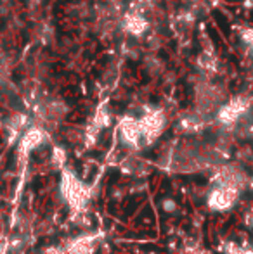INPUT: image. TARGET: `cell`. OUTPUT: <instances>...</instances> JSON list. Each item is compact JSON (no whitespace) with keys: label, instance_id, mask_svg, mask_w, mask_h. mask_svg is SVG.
Instances as JSON below:
<instances>
[{"label":"cell","instance_id":"obj_3","mask_svg":"<svg viewBox=\"0 0 253 254\" xmlns=\"http://www.w3.org/2000/svg\"><path fill=\"white\" fill-rule=\"evenodd\" d=\"M213 185H215V187L234 189V190L241 192L245 187L250 185V178H248V175L245 173L240 166L227 164V166H222L217 171L215 178H213Z\"/></svg>","mask_w":253,"mask_h":254},{"label":"cell","instance_id":"obj_9","mask_svg":"<svg viewBox=\"0 0 253 254\" xmlns=\"http://www.w3.org/2000/svg\"><path fill=\"white\" fill-rule=\"evenodd\" d=\"M125 26L128 31H132L134 35H141L142 31L148 28V24H146V21L142 19L139 14H128L125 17Z\"/></svg>","mask_w":253,"mask_h":254},{"label":"cell","instance_id":"obj_8","mask_svg":"<svg viewBox=\"0 0 253 254\" xmlns=\"http://www.w3.org/2000/svg\"><path fill=\"white\" fill-rule=\"evenodd\" d=\"M45 140V131L42 128H30L26 133L21 137L19 142V156L28 157V154L35 151L37 147H40Z\"/></svg>","mask_w":253,"mask_h":254},{"label":"cell","instance_id":"obj_16","mask_svg":"<svg viewBox=\"0 0 253 254\" xmlns=\"http://www.w3.org/2000/svg\"><path fill=\"white\" fill-rule=\"evenodd\" d=\"M144 254H156V253H144Z\"/></svg>","mask_w":253,"mask_h":254},{"label":"cell","instance_id":"obj_6","mask_svg":"<svg viewBox=\"0 0 253 254\" xmlns=\"http://www.w3.org/2000/svg\"><path fill=\"white\" fill-rule=\"evenodd\" d=\"M120 133H122V138L127 145L130 147H141L142 145V131H141V125H139V120H134V118L127 116L123 118V121L120 123Z\"/></svg>","mask_w":253,"mask_h":254},{"label":"cell","instance_id":"obj_2","mask_svg":"<svg viewBox=\"0 0 253 254\" xmlns=\"http://www.w3.org/2000/svg\"><path fill=\"white\" fill-rule=\"evenodd\" d=\"M252 102L247 97H236L227 104H224L217 113V120L222 127L234 128L248 113H250Z\"/></svg>","mask_w":253,"mask_h":254},{"label":"cell","instance_id":"obj_15","mask_svg":"<svg viewBox=\"0 0 253 254\" xmlns=\"http://www.w3.org/2000/svg\"><path fill=\"white\" fill-rule=\"evenodd\" d=\"M44 254H66V249H64V248H58V246H52V248L45 249Z\"/></svg>","mask_w":253,"mask_h":254},{"label":"cell","instance_id":"obj_11","mask_svg":"<svg viewBox=\"0 0 253 254\" xmlns=\"http://www.w3.org/2000/svg\"><path fill=\"white\" fill-rule=\"evenodd\" d=\"M224 254H253V249L248 244H238V242H226Z\"/></svg>","mask_w":253,"mask_h":254},{"label":"cell","instance_id":"obj_10","mask_svg":"<svg viewBox=\"0 0 253 254\" xmlns=\"http://www.w3.org/2000/svg\"><path fill=\"white\" fill-rule=\"evenodd\" d=\"M26 116L24 114H14L12 118L9 120V123H7V128H9V131L12 133V138L16 137L17 133H21L23 131V128L26 127Z\"/></svg>","mask_w":253,"mask_h":254},{"label":"cell","instance_id":"obj_5","mask_svg":"<svg viewBox=\"0 0 253 254\" xmlns=\"http://www.w3.org/2000/svg\"><path fill=\"white\" fill-rule=\"evenodd\" d=\"M238 195L240 192L234 189L227 187H213L206 195V206L208 209L217 211V213H224L234 207V204L238 202Z\"/></svg>","mask_w":253,"mask_h":254},{"label":"cell","instance_id":"obj_12","mask_svg":"<svg viewBox=\"0 0 253 254\" xmlns=\"http://www.w3.org/2000/svg\"><path fill=\"white\" fill-rule=\"evenodd\" d=\"M199 66L205 71H210V73H215L217 71V61L215 57L212 56V52H203L201 57H199Z\"/></svg>","mask_w":253,"mask_h":254},{"label":"cell","instance_id":"obj_14","mask_svg":"<svg viewBox=\"0 0 253 254\" xmlns=\"http://www.w3.org/2000/svg\"><path fill=\"white\" fill-rule=\"evenodd\" d=\"M52 161H54V163L58 164V166H63L64 161H66L63 149H59V147H56V149H54V152H52Z\"/></svg>","mask_w":253,"mask_h":254},{"label":"cell","instance_id":"obj_4","mask_svg":"<svg viewBox=\"0 0 253 254\" xmlns=\"http://www.w3.org/2000/svg\"><path fill=\"white\" fill-rule=\"evenodd\" d=\"M142 131V140L144 145H149L162 135V131L165 130V114L162 111H149L144 116L139 120Z\"/></svg>","mask_w":253,"mask_h":254},{"label":"cell","instance_id":"obj_13","mask_svg":"<svg viewBox=\"0 0 253 254\" xmlns=\"http://www.w3.org/2000/svg\"><path fill=\"white\" fill-rule=\"evenodd\" d=\"M162 209L169 214H173L177 209H179V204H177V201L173 197H165L162 201Z\"/></svg>","mask_w":253,"mask_h":254},{"label":"cell","instance_id":"obj_1","mask_svg":"<svg viewBox=\"0 0 253 254\" xmlns=\"http://www.w3.org/2000/svg\"><path fill=\"white\" fill-rule=\"evenodd\" d=\"M61 195L75 213H82V211H85L88 201H90L92 190L71 170H63Z\"/></svg>","mask_w":253,"mask_h":254},{"label":"cell","instance_id":"obj_17","mask_svg":"<svg viewBox=\"0 0 253 254\" xmlns=\"http://www.w3.org/2000/svg\"><path fill=\"white\" fill-rule=\"evenodd\" d=\"M252 227H253V216H252Z\"/></svg>","mask_w":253,"mask_h":254},{"label":"cell","instance_id":"obj_7","mask_svg":"<svg viewBox=\"0 0 253 254\" xmlns=\"http://www.w3.org/2000/svg\"><path fill=\"white\" fill-rule=\"evenodd\" d=\"M97 242L99 237L95 234H85L70 241L64 249H66V254H92Z\"/></svg>","mask_w":253,"mask_h":254}]
</instances>
